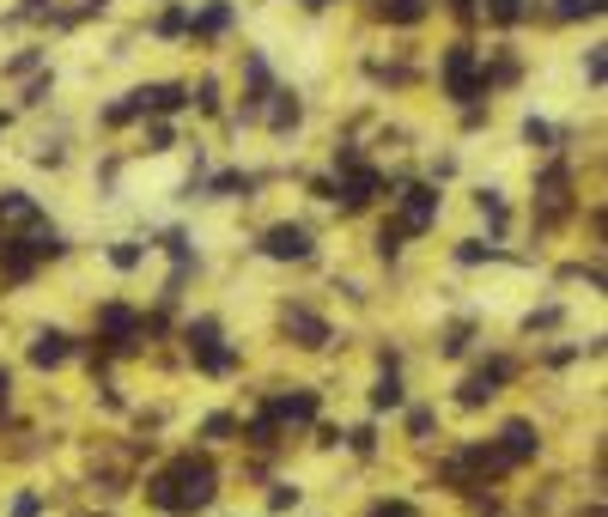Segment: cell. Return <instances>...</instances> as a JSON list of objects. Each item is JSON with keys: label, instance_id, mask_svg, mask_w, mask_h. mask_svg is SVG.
Returning a JSON list of instances; mask_svg holds the SVG:
<instances>
[{"label": "cell", "instance_id": "cell-1", "mask_svg": "<svg viewBox=\"0 0 608 517\" xmlns=\"http://www.w3.org/2000/svg\"><path fill=\"white\" fill-rule=\"evenodd\" d=\"M213 493H219V469L207 463V457H177V463H165L159 475L146 481V499L159 505V511H171V517H189V511H207L213 505Z\"/></svg>", "mask_w": 608, "mask_h": 517}, {"label": "cell", "instance_id": "cell-2", "mask_svg": "<svg viewBox=\"0 0 608 517\" xmlns=\"http://www.w3.org/2000/svg\"><path fill=\"white\" fill-rule=\"evenodd\" d=\"M444 92L456 104H475L487 92V67L475 61V43H450L444 49Z\"/></svg>", "mask_w": 608, "mask_h": 517}, {"label": "cell", "instance_id": "cell-3", "mask_svg": "<svg viewBox=\"0 0 608 517\" xmlns=\"http://www.w3.org/2000/svg\"><path fill=\"white\" fill-rule=\"evenodd\" d=\"M189 353H195V365H201V372H213V378H225V372L238 365V353L219 341V323H213V317L189 323Z\"/></svg>", "mask_w": 608, "mask_h": 517}, {"label": "cell", "instance_id": "cell-4", "mask_svg": "<svg viewBox=\"0 0 608 517\" xmlns=\"http://www.w3.org/2000/svg\"><path fill=\"white\" fill-rule=\"evenodd\" d=\"M396 201H402V219H396L402 238H408V232H426L432 219H438V189H432V183H408Z\"/></svg>", "mask_w": 608, "mask_h": 517}, {"label": "cell", "instance_id": "cell-5", "mask_svg": "<svg viewBox=\"0 0 608 517\" xmlns=\"http://www.w3.org/2000/svg\"><path fill=\"white\" fill-rule=\"evenodd\" d=\"M347 177H341V189H335V201L341 207H371L377 201V189H384V177H377L371 165H341Z\"/></svg>", "mask_w": 608, "mask_h": 517}, {"label": "cell", "instance_id": "cell-6", "mask_svg": "<svg viewBox=\"0 0 608 517\" xmlns=\"http://www.w3.org/2000/svg\"><path fill=\"white\" fill-rule=\"evenodd\" d=\"M262 256H274V262H304V256H311V232H304V226H268Z\"/></svg>", "mask_w": 608, "mask_h": 517}, {"label": "cell", "instance_id": "cell-7", "mask_svg": "<svg viewBox=\"0 0 608 517\" xmlns=\"http://www.w3.org/2000/svg\"><path fill=\"white\" fill-rule=\"evenodd\" d=\"M511 372H517L511 359H493V365H481V372L463 384V408H481V402H493V396H499V384H505Z\"/></svg>", "mask_w": 608, "mask_h": 517}, {"label": "cell", "instance_id": "cell-8", "mask_svg": "<svg viewBox=\"0 0 608 517\" xmlns=\"http://www.w3.org/2000/svg\"><path fill=\"white\" fill-rule=\"evenodd\" d=\"M280 323H286V335H292L298 347H329V323H323L317 311H304V305H292V311H286Z\"/></svg>", "mask_w": 608, "mask_h": 517}, {"label": "cell", "instance_id": "cell-9", "mask_svg": "<svg viewBox=\"0 0 608 517\" xmlns=\"http://www.w3.org/2000/svg\"><path fill=\"white\" fill-rule=\"evenodd\" d=\"M499 438H505V445H499V451H505V463H529V457L542 451V438H536V426H529V420H511Z\"/></svg>", "mask_w": 608, "mask_h": 517}, {"label": "cell", "instance_id": "cell-10", "mask_svg": "<svg viewBox=\"0 0 608 517\" xmlns=\"http://www.w3.org/2000/svg\"><path fill=\"white\" fill-rule=\"evenodd\" d=\"M67 359H73V335L43 329V335L31 341V365H43V372H49V365H67Z\"/></svg>", "mask_w": 608, "mask_h": 517}, {"label": "cell", "instance_id": "cell-11", "mask_svg": "<svg viewBox=\"0 0 608 517\" xmlns=\"http://www.w3.org/2000/svg\"><path fill=\"white\" fill-rule=\"evenodd\" d=\"M98 329H104L116 347H134V335H140V317H134L128 305H104V311H98Z\"/></svg>", "mask_w": 608, "mask_h": 517}, {"label": "cell", "instance_id": "cell-12", "mask_svg": "<svg viewBox=\"0 0 608 517\" xmlns=\"http://www.w3.org/2000/svg\"><path fill=\"white\" fill-rule=\"evenodd\" d=\"M128 98H134L140 116H146V110H183V104H189L183 86H140V92H128Z\"/></svg>", "mask_w": 608, "mask_h": 517}, {"label": "cell", "instance_id": "cell-13", "mask_svg": "<svg viewBox=\"0 0 608 517\" xmlns=\"http://www.w3.org/2000/svg\"><path fill=\"white\" fill-rule=\"evenodd\" d=\"M566 189H572V177L554 165V171H548V183H542V226H554V219L566 213Z\"/></svg>", "mask_w": 608, "mask_h": 517}, {"label": "cell", "instance_id": "cell-14", "mask_svg": "<svg viewBox=\"0 0 608 517\" xmlns=\"http://www.w3.org/2000/svg\"><path fill=\"white\" fill-rule=\"evenodd\" d=\"M37 201L31 195H19V189H7V195H0V226H37Z\"/></svg>", "mask_w": 608, "mask_h": 517}, {"label": "cell", "instance_id": "cell-15", "mask_svg": "<svg viewBox=\"0 0 608 517\" xmlns=\"http://www.w3.org/2000/svg\"><path fill=\"white\" fill-rule=\"evenodd\" d=\"M268 414H274V420H317V396H311V390H286V396H274Z\"/></svg>", "mask_w": 608, "mask_h": 517}, {"label": "cell", "instance_id": "cell-16", "mask_svg": "<svg viewBox=\"0 0 608 517\" xmlns=\"http://www.w3.org/2000/svg\"><path fill=\"white\" fill-rule=\"evenodd\" d=\"M377 13H384L390 25H420L432 13V0H377Z\"/></svg>", "mask_w": 608, "mask_h": 517}, {"label": "cell", "instance_id": "cell-17", "mask_svg": "<svg viewBox=\"0 0 608 517\" xmlns=\"http://www.w3.org/2000/svg\"><path fill=\"white\" fill-rule=\"evenodd\" d=\"M225 25H232V0H213L207 13H195V19H189V31H195V37H219Z\"/></svg>", "mask_w": 608, "mask_h": 517}, {"label": "cell", "instance_id": "cell-18", "mask_svg": "<svg viewBox=\"0 0 608 517\" xmlns=\"http://www.w3.org/2000/svg\"><path fill=\"white\" fill-rule=\"evenodd\" d=\"M292 122H298V98H292V92H274V110H268V128H274V134H286Z\"/></svg>", "mask_w": 608, "mask_h": 517}, {"label": "cell", "instance_id": "cell-19", "mask_svg": "<svg viewBox=\"0 0 608 517\" xmlns=\"http://www.w3.org/2000/svg\"><path fill=\"white\" fill-rule=\"evenodd\" d=\"M250 445H256V451H274V445H280V420H274V414H262V420L250 426Z\"/></svg>", "mask_w": 608, "mask_h": 517}, {"label": "cell", "instance_id": "cell-20", "mask_svg": "<svg viewBox=\"0 0 608 517\" xmlns=\"http://www.w3.org/2000/svg\"><path fill=\"white\" fill-rule=\"evenodd\" d=\"M481 13H487L493 25H517V19H523V0H487Z\"/></svg>", "mask_w": 608, "mask_h": 517}, {"label": "cell", "instance_id": "cell-21", "mask_svg": "<svg viewBox=\"0 0 608 517\" xmlns=\"http://www.w3.org/2000/svg\"><path fill=\"white\" fill-rule=\"evenodd\" d=\"M371 408H402V384H396V372H390V378H377V390H371Z\"/></svg>", "mask_w": 608, "mask_h": 517}, {"label": "cell", "instance_id": "cell-22", "mask_svg": "<svg viewBox=\"0 0 608 517\" xmlns=\"http://www.w3.org/2000/svg\"><path fill=\"white\" fill-rule=\"evenodd\" d=\"M554 13H560V19H596L602 0H554Z\"/></svg>", "mask_w": 608, "mask_h": 517}, {"label": "cell", "instance_id": "cell-23", "mask_svg": "<svg viewBox=\"0 0 608 517\" xmlns=\"http://www.w3.org/2000/svg\"><path fill=\"white\" fill-rule=\"evenodd\" d=\"M134 116H140V110H134V98H122V104H110V110H104V128H122V122H134Z\"/></svg>", "mask_w": 608, "mask_h": 517}, {"label": "cell", "instance_id": "cell-24", "mask_svg": "<svg viewBox=\"0 0 608 517\" xmlns=\"http://www.w3.org/2000/svg\"><path fill=\"white\" fill-rule=\"evenodd\" d=\"M365 517H420V511H414V505H402V499H384V505H371Z\"/></svg>", "mask_w": 608, "mask_h": 517}, {"label": "cell", "instance_id": "cell-25", "mask_svg": "<svg viewBox=\"0 0 608 517\" xmlns=\"http://www.w3.org/2000/svg\"><path fill=\"white\" fill-rule=\"evenodd\" d=\"M177 31H189V13H183V7H171V13L159 19V37H177Z\"/></svg>", "mask_w": 608, "mask_h": 517}, {"label": "cell", "instance_id": "cell-26", "mask_svg": "<svg viewBox=\"0 0 608 517\" xmlns=\"http://www.w3.org/2000/svg\"><path fill=\"white\" fill-rule=\"evenodd\" d=\"M481 213H487V219H493V226H505V201H499V195H493V189H481Z\"/></svg>", "mask_w": 608, "mask_h": 517}, {"label": "cell", "instance_id": "cell-27", "mask_svg": "<svg viewBox=\"0 0 608 517\" xmlns=\"http://www.w3.org/2000/svg\"><path fill=\"white\" fill-rule=\"evenodd\" d=\"M110 262H116V268H140V244H116Z\"/></svg>", "mask_w": 608, "mask_h": 517}, {"label": "cell", "instance_id": "cell-28", "mask_svg": "<svg viewBox=\"0 0 608 517\" xmlns=\"http://www.w3.org/2000/svg\"><path fill=\"white\" fill-rule=\"evenodd\" d=\"M523 140H529V146H548L554 128H548V122H523Z\"/></svg>", "mask_w": 608, "mask_h": 517}, {"label": "cell", "instance_id": "cell-29", "mask_svg": "<svg viewBox=\"0 0 608 517\" xmlns=\"http://www.w3.org/2000/svg\"><path fill=\"white\" fill-rule=\"evenodd\" d=\"M232 432H238L232 414H213V420H207V438H232Z\"/></svg>", "mask_w": 608, "mask_h": 517}, {"label": "cell", "instance_id": "cell-30", "mask_svg": "<svg viewBox=\"0 0 608 517\" xmlns=\"http://www.w3.org/2000/svg\"><path fill=\"white\" fill-rule=\"evenodd\" d=\"M377 250L396 256V250H402V232H396V226H384V232H377Z\"/></svg>", "mask_w": 608, "mask_h": 517}, {"label": "cell", "instance_id": "cell-31", "mask_svg": "<svg viewBox=\"0 0 608 517\" xmlns=\"http://www.w3.org/2000/svg\"><path fill=\"white\" fill-rule=\"evenodd\" d=\"M456 256H463V262H487V256H499V250H493V244H463Z\"/></svg>", "mask_w": 608, "mask_h": 517}, {"label": "cell", "instance_id": "cell-32", "mask_svg": "<svg viewBox=\"0 0 608 517\" xmlns=\"http://www.w3.org/2000/svg\"><path fill=\"white\" fill-rule=\"evenodd\" d=\"M408 432H414V438H426V432H432V414H426V408H414V414H408Z\"/></svg>", "mask_w": 608, "mask_h": 517}, {"label": "cell", "instance_id": "cell-33", "mask_svg": "<svg viewBox=\"0 0 608 517\" xmlns=\"http://www.w3.org/2000/svg\"><path fill=\"white\" fill-rule=\"evenodd\" d=\"M268 505H274V511H292V505H298V487H274V499H268Z\"/></svg>", "mask_w": 608, "mask_h": 517}, {"label": "cell", "instance_id": "cell-34", "mask_svg": "<svg viewBox=\"0 0 608 517\" xmlns=\"http://www.w3.org/2000/svg\"><path fill=\"white\" fill-rule=\"evenodd\" d=\"M347 445H353V451H359V457H371V445H377V438H371V426H359V432H353V438H347Z\"/></svg>", "mask_w": 608, "mask_h": 517}, {"label": "cell", "instance_id": "cell-35", "mask_svg": "<svg viewBox=\"0 0 608 517\" xmlns=\"http://www.w3.org/2000/svg\"><path fill=\"white\" fill-rule=\"evenodd\" d=\"M584 73H590V86H602V49H590V55H584Z\"/></svg>", "mask_w": 608, "mask_h": 517}, {"label": "cell", "instance_id": "cell-36", "mask_svg": "<svg viewBox=\"0 0 608 517\" xmlns=\"http://www.w3.org/2000/svg\"><path fill=\"white\" fill-rule=\"evenodd\" d=\"M31 67H37V49H25V55H13V61H7V73H31Z\"/></svg>", "mask_w": 608, "mask_h": 517}, {"label": "cell", "instance_id": "cell-37", "mask_svg": "<svg viewBox=\"0 0 608 517\" xmlns=\"http://www.w3.org/2000/svg\"><path fill=\"white\" fill-rule=\"evenodd\" d=\"M450 7H456V13H463V19H475V13H481V7H475V0H450Z\"/></svg>", "mask_w": 608, "mask_h": 517}, {"label": "cell", "instance_id": "cell-38", "mask_svg": "<svg viewBox=\"0 0 608 517\" xmlns=\"http://www.w3.org/2000/svg\"><path fill=\"white\" fill-rule=\"evenodd\" d=\"M7 390H13V378H7V365H0V408H7Z\"/></svg>", "mask_w": 608, "mask_h": 517}, {"label": "cell", "instance_id": "cell-39", "mask_svg": "<svg viewBox=\"0 0 608 517\" xmlns=\"http://www.w3.org/2000/svg\"><path fill=\"white\" fill-rule=\"evenodd\" d=\"M304 7H329V0H304Z\"/></svg>", "mask_w": 608, "mask_h": 517}, {"label": "cell", "instance_id": "cell-40", "mask_svg": "<svg viewBox=\"0 0 608 517\" xmlns=\"http://www.w3.org/2000/svg\"><path fill=\"white\" fill-rule=\"evenodd\" d=\"M0 128H7V116H0Z\"/></svg>", "mask_w": 608, "mask_h": 517}]
</instances>
